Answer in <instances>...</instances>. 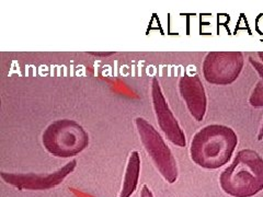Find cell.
<instances>
[{
  "instance_id": "obj_1",
  "label": "cell",
  "mask_w": 263,
  "mask_h": 197,
  "mask_svg": "<svg viewBox=\"0 0 263 197\" xmlns=\"http://www.w3.org/2000/svg\"><path fill=\"white\" fill-rule=\"evenodd\" d=\"M237 144L238 137L233 128L219 124L208 125L192 138L191 159L201 168L218 169L232 158Z\"/></svg>"
},
{
  "instance_id": "obj_2",
  "label": "cell",
  "mask_w": 263,
  "mask_h": 197,
  "mask_svg": "<svg viewBox=\"0 0 263 197\" xmlns=\"http://www.w3.org/2000/svg\"><path fill=\"white\" fill-rule=\"evenodd\" d=\"M223 191L234 197H251L263 190V159L254 150L243 149L219 176Z\"/></svg>"
},
{
  "instance_id": "obj_3",
  "label": "cell",
  "mask_w": 263,
  "mask_h": 197,
  "mask_svg": "<svg viewBox=\"0 0 263 197\" xmlns=\"http://www.w3.org/2000/svg\"><path fill=\"white\" fill-rule=\"evenodd\" d=\"M44 149L57 158H71L89 145V135L79 123L64 119L51 123L43 131Z\"/></svg>"
},
{
  "instance_id": "obj_4",
  "label": "cell",
  "mask_w": 263,
  "mask_h": 197,
  "mask_svg": "<svg viewBox=\"0 0 263 197\" xmlns=\"http://www.w3.org/2000/svg\"><path fill=\"white\" fill-rule=\"evenodd\" d=\"M135 126L144 149L151 157L155 168L168 183H175L179 174L177 160L158 130L141 116L135 119Z\"/></svg>"
},
{
  "instance_id": "obj_5",
  "label": "cell",
  "mask_w": 263,
  "mask_h": 197,
  "mask_svg": "<svg viewBox=\"0 0 263 197\" xmlns=\"http://www.w3.org/2000/svg\"><path fill=\"white\" fill-rule=\"evenodd\" d=\"M243 63L241 52H211L202 65L203 76L209 84L228 86L239 77Z\"/></svg>"
},
{
  "instance_id": "obj_6",
  "label": "cell",
  "mask_w": 263,
  "mask_h": 197,
  "mask_svg": "<svg viewBox=\"0 0 263 197\" xmlns=\"http://www.w3.org/2000/svg\"><path fill=\"white\" fill-rule=\"evenodd\" d=\"M77 166V160L72 159L65 164L64 167L48 174L36 173H9L2 172L0 175L7 184L12 185L19 190L29 191H46L59 186L64 182Z\"/></svg>"
},
{
  "instance_id": "obj_7",
  "label": "cell",
  "mask_w": 263,
  "mask_h": 197,
  "mask_svg": "<svg viewBox=\"0 0 263 197\" xmlns=\"http://www.w3.org/2000/svg\"><path fill=\"white\" fill-rule=\"evenodd\" d=\"M152 100L156 120H157L158 125L164 136L174 145L178 147H185L186 141L184 131L170 110L157 77H154L152 80Z\"/></svg>"
},
{
  "instance_id": "obj_8",
  "label": "cell",
  "mask_w": 263,
  "mask_h": 197,
  "mask_svg": "<svg viewBox=\"0 0 263 197\" xmlns=\"http://www.w3.org/2000/svg\"><path fill=\"white\" fill-rule=\"evenodd\" d=\"M179 92L186 108L196 122H201L206 113L208 98L199 75L185 73L179 80Z\"/></svg>"
},
{
  "instance_id": "obj_9",
  "label": "cell",
  "mask_w": 263,
  "mask_h": 197,
  "mask_svg": "<svg viewBox=\"0 0 263 197\" xmlns=\"http://www.w3.org/2000/svg\"><path fill=\"white\" fill-rule=\"evenodd\" d=\"M139 174H141V155L138 151H132L128 155L124 179L119 197H130L136 191Z\"/></svg>"
},
{
  "instance_id": "obj_10",
  "label": "cell",
  "mask_w": 263,
  "mask_h": 197,
  "mask_svg": "<svg viewBox=\"0 0 263 197\" xmlns=\"http://www.w3.org/2000/svg\"><path fill=\"white\" fill-rule=\"evenodd\" d=\"M250 63L260 75V81L257 84L256 88L253 89L252 94L249 98V102L253 108H263V65L257 61H254L253 58H251V57H250ZM262 137H263V125L259 133V141H261Z\"/></svg>"
},
{
  "instance_id": "obj_11",
  "label": "cell",
  "mask_w": 263,
  "mask_h": 197,
  "mask_svg": "<svg viewBox=\"0 0 263 197\" xmlns=\"http://www.w3.org/2000/svg\"><path fill=\"white\" fill-rule=\"evenodd\" d=\"M141 197H154L151 188L148 187L147 185H143L142 191H141Z\"/></svg>"
},
{
  "instance_id": "obj_12",
  "label": "cell",
  "mask_w": 263,
  "mask_h": 197,
  "mask_svg": "<svg viewBox=\"0 0 263 197\" xmlns=\"http://www.w3.org/2000/svg\"><path fill=\"white\" fill-rule=\"evenodd\" d=\"M91 55H96V56H110L113 55L114 53H90Z\"/></svg>"
},
{
  "instance_id": "obj_13",
  "label": "cell",
  "mask_w": 263,
  "mask_h": 197,
  "mask_svg": "<svg viewBox=\"0 0 263 197\" xmlns=\"http://www.w3.org/2000/svg\"><path fill=\"white\" fill-rule=\"evenodd\" d=\"M258 56L260 57V60H261L262 63H263V52H259V53H258Z\"/></svg>"
}]
</instances>
